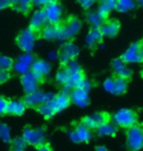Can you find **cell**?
I'll list each match as a JSON object with an SVG mask.
<instances>
[{
  "label": "cell",
  "mask_w": 143,
  "mask_h": 151,
  "mask_svg": "<svg viewBox=\"0 0 143 151\" xmlns=\"http://www.w3.org/2000/svg\"><path fill=\"white\" fill-rule=\"evenodd\" d=\"M83 24L80 20L75 17H71L66 21L64 25H60V32L58 40L59 42H67L69 39L75 37L81 29Z\"/></svg>",
  "instance_id": "1"
},
{
  "label": "cell",
  "mask_w": 143,
  "mask_h": 151,
  "mask_svg": "<svg viewBox=\"0 0 143 151\" xmlns=\"http://www.w3.org/2000/svg\"><path fill=\"white\" fill-rule=\"evenodd\" d=\"M112 120H113V124L117 128L120 127V128L129 129V128L136 125V123H137V115L132 109L123 108V109L118 110L113 115Z\"/></svg>",
  "instance_id": "2"
},
{
  "label": "cell",
  "mask_w": 143,
  "mask_h": 151,
  "mask_svg": "<svg viewBox=\"0 0 143 151\" xmlns=\"http://www.w3.org/2000/svg\"><path fill=\"white\" fill-rule=\"evenodd\" d=\"M38 38V34L32 29H26L21 32L16 38L17 45L25 53H32L34 49L35 42Z\"/></svg>",
  "instance_id": "3"
},
{
  "label": "cell",
  "mask_w": 143,
  "mask_h": 151,
  "mask_svg": "<svg viewBox=\"0 0 143 151\" xmlns=\"http://www.w3.org/2000/svg\"><path fill=\"white\" fill-rule=\"evenodd\" d=\"M126 146L130 151H139L143 148V128L136 124L126 129Z\"/></svg>",
  "instance_id": "4"
},
{
  "label": "cell",
  "mask_w": 143,
  "mask_h": 151,
  "mask_svg": "<svg viewBox=\"0 0 143 151\" xmlns=\"http://www.w3.org/2000/svg\"><path fill=\"white\" fill-rule=\"evenodd\" d=\"M55 94L52 92H44L41 90H36V91L26 94L23 99V102L25 103L27 107L29 108H37L42 104L50 103L53 100Z\"/></svg>",
  "instance_id": "5"
},
{
  "label": "cell",
  "mask_w": 143,
  "mask_h": 151,
  "mask_svg": "<svg viewBox=\"0 0 143 151\" xmlns=\"http://www.w3.org/2000/svg\"><path fill=\"white\" fill-rule=\"evenodd\" d=\"M22 137L27 144L38 147L45 144L46 132L43 128H27L23 132Z\"/></svg>",
  "instance_id": "6"
},
{
  "label": "cell",
  "mask_w": 143,
  "mask_h": 151,
  "mask_svg": "<svg viewBox=\"0 0 143 151\" xmlns=\"http://www.w3.org/2000/svg\"><path fill=\"white\" fill-rule=\"evenodd\" d=\"M80 53L78 45L72 41H67L63 43L62 48L59 52V61L63 67H67L68 64L73 60H75Z\"/></svg>",
  "instance_id": "7"
},
{
  "label": "cell",
  "mask_w": 143,
  "mask_h": 151,
  "mask_svg": "<svg viewBox=\"0 0 143 151\" xmlns=\"http://www.w3.org/2000/svg\"><path fill=\"white\" fill-rule=\"evenodd\" d=\"M44 12L49 25L60 26L63 17V7L59 2L49 1L48 5L44 8Z\"/></svg>",
  "instance_id": "8"
},
{
  "label": "cell",
  "mask_w": 143,
  "mask_h": 151,
  "mask_svg": "<svg viewBox=\"0 0 143 151\" xmlns=\"http://www.w3.org/2000/svg\"><path fill=\"white\" fill-rule=\"evenodd\" d=\"M34 60V56L32 53H25L23 55H20L17 61L14 62L13 70L21 76L29 73L32 70V65Z\"/></svg>",
  "instance_id": "9"
},
{
  "label": "cell",
  "mask_w": 143,
  "mask_h": 151,
  "mask_svg": "<svg viewBox=\"0 0 143 151\" xmlns=\"http://www.w3.org/2000/svg\"><path fill=\"white\" fill-rule=\"evenodd\" d=\"M41 81V78H38L35 74H33L32 71L21 76V83H22L23 89L26 94H29V93L38 90V86Z\"/></svg>",
  "instance_id": "10"
},
{
  "label": "cell",
  "mask_w": 143,
  "mask_h": 151,
  "mask_svg": "<svg viewBox=\"0 0 143 151\" xmlns=\"http://www.w3.org/2000/svg\"><path fill=\"white\" fill-rule=\"evenodd\" d=\"M121 58L126 64H137L143 62L140 52V42H133L123 53Z\"/></svg>",
  "instance_id": "11"
},
{
  "label": "cell",
  "mask_w": 143,
  "mask_h": 151,
  "mask_svg": "<svg viewBox=\"0 0 143 151\" xmlns=\"http://www.w3.org/2000/svg\"><path fill=\"white\" fill-rule=\"evenodd\" d=\"M107 122H109V116L107 114L103 112H96L86 116L81 123L91 131V129H96L98 127Z\"/></svg>",
  "instance_id": "12"
},
{
  "label": "cell",
  "mask_w": 143,
  "mask_h": 151,
  "mask_svg": "<svg viewBox=\"0 0 143 151\" xmlns=\"http://www.w3.org/2000/svg\"><path fill=\"white\" fill-rule=\"evenodd\" d=\"M48 25L46 15H45L44 9H36L32 15L29 22V29H33L34 32H40L45 26Z\"/></svg>",
  "instance_id": "13"
},
{
  "label": "cell",
  "mask_w": 143,
  "mask_h": 151,
  "mask_svg": "<svg viewBox=\"0 0 143 151\" xmlns=\"http://www.w3.org/2000/svg\"><path fill=\"white\" fill-rule=\"evenodd\" d=\"M70 100L78 107L86 108L90 103L89 94L80 88H74L70 93Z\"/></svg>",
  "instance_id": "14"
},
{
  "label": "cell",
  "mask_w": 143,
  "mask_h": 151,
  "mask_svg": "<svg viewBox=\"0 0 143 151\" xmlns=\"http://www.w3.org/2000/svg\"><path fill=\"white\" fill-rule=\"evenodd\" d=\"M51 70H52V66L48 61L43 59H35L32 65L30 71L43 81V78L51 73Z\"/></svg>",
  "instance_id": "15"
},
{
  "label": "cell",
  "mask_w": 143,
  "mask_h": 151,
  "mask_svg": "<svg viewBox=\"0 0 143 151\" xmlns=\"http://www.w3.org/2000/svg\"><path fill=\"white\" fill-rule=\"evenodd\" d=\"M112 68H113V71L115 72V74L117 75V77L124 78V80L127 81V78H129L132 75V70L127 67L126 63L121 60V58L115 59L114 61L112 62Z\"/></svg>",
  "instance_id": "16"
},
{
  "label": "cell",
  "mask_w": 143,
  "mask_h": 151,
  "mask_svg": "<svg viewBox=\"0 0 143 151\" xmlns=\"http://www.w3.org/2000/svg\"><path fill=\"white\" fill-rule=\"evenodd\" d=\"M50 104L54 109V111H55V113L62 112L63 110L67 109V108L70 106V104H71L70 96L60 92V93H58V94H55L53 100L50 102Z\"/></svg>",
  "instance_id": "17"
},
{
  "label": "cell",
  "mask_w": 143,
  "mask_h": 151,
  "mask_svg": "<svg viewBox=\"0 0 143 151\" xmlns=\"http://www.w3.org/2000/svg\"><path fill=\"white\" fill-rule=\"evenodd\" d=\"M119 31H120V24L117 21L111 20L108 22H105L103 26L100 28V32L103 37H114L118 35Z\"/></svg>",
  "instance_id": "18"
},
{
  "label": "cell",
  "mask_w": 143,
  "mask_h": 151,
  "mask_svg": "<svg viewBox=\"0 0 143 151\" xmlns=\"http://www.w3.org/2000/svg\"><path fill=\"white\" fill-rule=\"evenodd\" d=\"M59 32H60V26H54L48 24L47 26H45L40 31V37L48 41L58 40Z\"/></svg>",
  "instance_id": "19"
},
{
  "label": "cell",
  "mask_w": 143,
  "mask_h": 151,
  "mask_svg": "<svg viewBox=\"0 0 143 151\" xmlns=\"http://www.w3.org/2000/svg\"><path fill=\"white\" fill-rule=\"evenodd\" d=\"M116 7H117V1H115V0H106V1H102L100 3L96 12L103 20H106L111 12L113 10H116Z\"/></svg>",
  "instance_id": "20"
},
{
  "label": "cell",
  "mask_w": 143,
  "mask_h": 151,
  "mask_svg": "<svg viewBox=\"0 0 143 151\" xmlns=\"http://www.w3.org/2000/svg\"><path fill=\"white\" fill-rule=\"evenodd\" d=\"M103 38V35L100 32V29H91L88 34L86 35V44L87 47L89 48H94L96 47L97 45L101 43Z\"/></svg>",
  "instance_id": "21"
},
{
  "label": "cell",
  "mask_w": 143,
  "mask_h": 151,
  "mask_svg": "<svg viewBox=\"0 0 143 151\" xmlns=\"http://www.w3.org/2000/svg\"><path fill=\"white\" fill-rule=\"evenodd\" d=\"M77 135L78 143L80 142H88L92 138V132L89 129H87L83 123L78 124L74 129Z\"/></svg>",
  "instance_id": "22"
},
{
  "label": "cell",
  "mask_w": 143,
  "mask_h": 151,
  "mask_svg": "<svg viewBox=\"0 0 143 151\" xmlns=\"http://www.w3.org/2000/svg\"><path fill=\"white\" fill-rule=\"evenodd\" d=\"M27 106L23 100H9L7 107V114L14 116H22L25 113Z\"/></svg>",
  "instance_id": "23"
},
{
  "label": "cell",
  "mask_w": 143,
  "mask_h": 151,
  "mask_svg": "<svg viewBox=\"0 0 143 151\" xmlns=\"http://www.w3.org/2000/svg\"><path fill=\"white\" fill-rule=\"evenodd\" d=\"M117 132H118V128L111 122L103 124V125H101L96 129V134L100 137H114L117 134Z\"/></svg>",
  "instance_id": "24"
},
{
  "label": "cell",
  "mask_w": 143,
  "mask_h": 151,
  "mask_svg": "<svg viewBox=\"0 0 143 151\" xmlns=\"http://www.w3.org/2000/svg\"><path fill=\"white\" fill-rule=\"evenodd\" d=\"M86 20L91 29H100L103 24L105 23V20H103L96 11H88L86 15Z\"/></svg>",
  "instance_id": "25"
},
{
  "label": "cell",
  "mask_w": 143,
  "mask_h": 151,
  "mask_svg": "<svg viewBox=\"0 0 143 151\" xmlns=\"http://www.w3.org/2000/svg\"><path fill=\"white\" fill-rule=\"evenodd\" d=\"M83 78H84V76H83V72H80V73H71V76H70V78L68 81V83L63 87H66V88H68L70 90L77 88V87L80 86V83H81V81H83Z\"/></svg>",
  "instance_id": "26"
},
{
  "label": "cell",
  "mask_w": 143,
  "mask_h": 151,
  "mask_svg": "<svg viewBox=\"0 0 143 151\" xmlns=\"http://www.w3.org/2000/svg\"><path fill=\"white\" fill-rule=\"evenodd\" d=\"M136 7V2L132 0H119L117 1V7L116 10L119 11L120 13H126L133 10Z\"/></svg>",
  "instance_id": "27"
},
{
  "label": "cell",
  "mask_w": 143,
  "mask_h": 151,
  "mask_svg": "<svg viewBox=\"0 0 143 151\" xmlns=\"http://www.w3.org/2000/svg\"><path fill=\"white\" fill-rule=\"evenodd\" d=\"M71 76V72L69 71V69L67 67H63L62 69H60L59 71L56 73L55 76V81L61 86H65L68 83V81Z\"/></svg>",
  "instance_id": "28"
},
{
  "label": "cell",
  "mask_w": 143,
  "mask_h": 151,
  "mask_svg": "<svg viewBox=\"0 0 143 151\" xmlns=\"http://www.w3.org/2000/svg\"><path fill=\"white\" fill-rule=\"evenodd\" d=\"M32 7V2L29 0H20V1H13V8L23 14H28Z\"/></svg>",
  "instance_id": "29"
},
{
  "label": "cell",
  "mask_w": 143,
  "mask_h": 151,
  "mask_svg": "<svg viewBox=\"0 0 143 151\" xmlns=\"http://www.w3.org/2000/svg\"><path fill=\"white\" fill-rule=\"evenodd\" d=\"M115 86H114V94L121 95L124 94L127 89V81L121 78H114Z\"/></svg>",
  "instance_id": "30"
},
{
  "label": "cell",
  "mask_w": 143,
  "mask_h": 151,
  "mask_svg": "<svg viewBox=\"0 0 143 151\" xmlns=\"http://www.w3.org/2000/svg\"><path fill=\"white\" fill-rule=\"evenodd\" d=\"M36 109H37L38 113L40 114L41 116H43L45 119H50V118H52L54 115L56 114L50 103L42 104L39 107L36 108Z\"/></svg>",
  "instance_id": "31"
},
{
  "label": "cell",
  "mask_w": 143,
  "mask_h": 151,
  "mask_svg": "<svg viewBox=\"0 0 143 151\" xmlns=\"http://www.w3.org/2000/svg\"><path fill=\"white\" fill-rule=\"evenodd\" d=\"M14 61L10 57L4 56L0 54V70L4 72H10L13 69Z\"/></svg>",
  "instance_id": "32"
},
{
  "label": "cell",
  "mask_w": 143,
  "mask_h": 151,
  "mask_svg": "<svg viewBox=\"0 0 143 151\" xmlns=\"http://www.w3.org/2000/svg\"><path fill=\"white\" fill-rule=\"evenodd\" d=\"M0 138L6 143L12 142L10 128H9L6 124L1 123V122H0Z\"/></svg>",
  "instance_id": "33"
},
{
  "label": "cell",
  "mask_w": 143,
  "mask_h": 151,
  "mask_svg": "<svg viewBox=\"0 0 143 151\" xmlns=\"http://www.w3.org/2000/svg\"><path fill=\"white\" fill-rule=\"evenodd\" d=\"M26 146L27 143L23 137H16L14 139H12L10 151H24Z\"/></svg>",
  "instance_id": "34"
},
{
  "label": "cell",
  "mask_w": 143,
  "mask_h": 151,
  "mask_svg": "<svg viewBox=\"0 0 143 151\" xmlns=\"http://www.w3.org/2000/svg\"><path fill=\"white\" fill-rule=\"evenodd\" d=\"M92 87H93L92 83H91L89 80H87V78H84L83 80L81 81V83H80V86H78L77 88H80L81 90H83V91L89 93V91H91V89H92Z\"/></svg>",
  "instance_id": "35"
},
{
  "label": "cell",
  "mask_w": 143,
  "mask_h": 151,
  "mask_svg": "<svg viewBox=\"0 0 143 151\" xmlns=\"http://www.w3.org/2000/svg\"><path fill=\"white\" fill-rule=\"evenodd\" d=\"M114 86H115V80L114 78H109L103 83V87L107 92L114 94Z\"/></svg>",
  "instance_id": "36"
},
{
  "label": "cell",
  "mask_w": 143,
  "mask_h": 151,
  "mask_svg": "<svg viewBox=\"0 0 143 151\" xmlns=\"http://www.w3.org/2000/svg\"><path fill=\"white\" fill-rule=\"evenodd\" d=\"M67 68L69 69V71L71 73H80V72H83V69H81V66L80 65L77 60H73L68 64Z\"/></svg>",
  "instance_id": "37"
},
{
  "label": "cell",
  "mask_w": 143,
  "mask_h": 151,
  "mask_svg": "<svg viewBox=\"0 0 143 151\" xmlns=\"http://www.w3.org/2000/svg\"><path fill=\"white\" fill-rule=\"evenodd\" d=\"M9 100L7 98L0 96V116L7 114V107H8Z\"/></svg>",
  "instance_id": "38"
},
{
  "label": "cell",
  "mask_w": 143,
  "mask_h": 151,
  "mask_svg": "<svg viewBox=\"0 0 143 151\" xmlns=\"http://www.w3.org/2000/svg\"><path fill=\"white\" fill-rule=\"evenodd\" d=\"M78 3H80V5L81 6V8L87 11H90V9L95 4V2H94L93 0H81V1H80Z\"/></svg>",
  "instance_id": "39"
},
{
  "label": "cell",
  "mask_w": 143,
  "mask_h": 151,
  "mask_svg": "<svg viewBox=\"0 0 143 151\" xmlns=\"http://www.w3.org/2000/svg\"><path fill=\"white\" fill-rule=\"evenodd\" d=\"M9 78H10V74L9 72H4L0 70V84L6 83Z\"/></svg>",
  "instance_id": "40"
},
{
  "label": "cell",
  "mask_w": 143,
  "mask_h": 151,
  "mask_svg": "<svg viewBox=\"0 0 143 151\" xmlns=\"http://www.w3.org/2000/svg\"><path fill=\"white\" fill-rule=\"evenodd\" d=\"M49 1H43V0H38V1H32V6H35L38 9H44L48 5Z\"/></svg>",
  "instance_id": "41"
},
{
  "label": "cell",
  "mask_w": 143,
  "mask_h": 151,
  "mask_svg": "<svg viewBox=\"0 0 143 151\" xmlns=\"http://www.w3.org/2000/svg\"><path fill=\"white\" fill-rule=\"evenodd\" d=\"M9 7H13V1H10V0H0V10H3V9Z\"/></svg>",
  "instance_id": "42"
},
{
  "label": "cell",
  "mask_w": 143,
  "mask_h": 151,
  "mask_svg": "<svg viewBox=\"0 0 143 151\" xmlns=\"http://www.w3.org/2000/svg\"><path fill=\"white\" fill-rule=\"evenodd\" d=\"M48 58L50 61H56L57 59H59V52H57L56 50H51L48 53Z\"/></svg>",
  "instance_id": "43"
},
{
  "label": "cell",
  "mask_w": 143,
  "mask_h": 151,
  "mask_svg": "<svg viewBox=\"0 0 143 151\" xmlns=\"http://www.w3.org/2000/svg\"><path fill=\"white\" fill-rule=\"evenodd\" d=\"M69 138H70V139H71V141H73V142L78 143L77 135H75V132L74 129H73V131H71V132H69Z\"/></svg>",
  "instance_id": "44"
},
{
  "label": "cell",
  "mask_w": 143,
  "mask_h": 151,
  "mask_svg": "<svg viewBox=\"0 0 143 151\" xmlns=\"http://www.w3.org/2000/svg\"><path fill=\"white\" fill-rule=\"evenodd\" d=\"M36 151H52V149H51V147L49 145H47V144H43V145H41V146H38L37 148H36Z\"/></svg>",
  "instance_id": "45"
},
{
  "label": "cell",
  "mask_w": 143,
  "mask_h": 151,
  "mask_svg": "<svg viewBox=\"0 0 143 151\" xmlns=\"http://www.w3.org/2000/svg\"><path fill=\"white\" fill-rule=\"evenodd\" d=\"M96 151H108L107 147L104 145H99L96 147Z\"/></svg>",
  "instance_id": "46"
},
{
  "label": "cell",
  "mask_w": 143,
  "mask_h": 151,
  "mask_svg": "<svg viewBox=\"0 0 143 151\" xmlns=\"http://www.w3.org/2000/svg\"><path fill=\"white\" fill-rule=\"evenodd\" d=\"M140 52H141V57L143 60V42H140Z\"/></svg>",
  "instance_id": "47"
},
{
  "label": "cell",
  "mask_w": 143,
  "mask_h": 151,
  "mask_svg": "<svg viewBox=\"0 0 143 151\" xmlns=\"http://www.w3.org/2000/svg\"><path fill=\"white\" fill-rule=\"evenodd\" d=\"M136 5L140 6L141 8H143V0H139V1H137V3H136Z\"/></svg>",
  "instance_id": "48"
}]
</instances>
